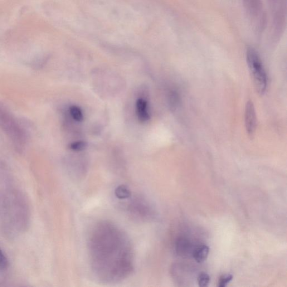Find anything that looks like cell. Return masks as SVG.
<instances>
[{
	"label": "cell",
	"instance_id": "1",
	"mask_svg": "<svg viewBox=\"0 0 287 287\" xmlns=\"http://www.w3.org/2000/svg\"><path fill=\"white\" fill-rule=\"evenodd\" d=\"M89 249L92 269L102 280H122L133 269V253L129 238L109 222H102L90 234Z\"/></svg>",
	"mask_w": 287,
	"mask_h": 287
},
{
	"label": "cell",
	"instance_id": "2",
	"mask_svg": "<svg viewBox=\"0 0 287 287\" xmlns=\"http://www.w3.org/2000/svg\"><path fill=\"white\" fill-rule=\"evenodd\" d=\"M0 128L11 140L15 147L22 149L26 143L25 131L15 117L3 105L0 104Z\"/></svg>",
	"mask_w": 287,
	"mask_h": 287
},
{
	"label": "cell",
	"instance_id": "3",
	"mask_svg": "<svg viewBox=\"0 0 287 287\" xmlns=\"http://www.w3.org/2000/svg\"><path fill=\"white\" fill-rule=\"evenodd\" d=\"M246 60L256 90L259 95H263L267 88V76L259 53L254 48H248Z\"/></svg>",
	"mask_w": 287,
	"mask_h": 287
},
{
	"label": "cell",
	"instance_id": "4",
	"mask_svg": "<svg viewBox=\"0 0 287 287\" xmlns=\"http://www.w3.org/2000/svg\"><path fill=\"white\" fill-rule=\"evenodd\" d=\"M243 6L251 25L257 32L263 31L266 17L261 0H242Z\"/></svg>",
	"mask_w": 287,
	"mask_h": 287
},
{
	"label": "cell",
	"instance_id": "5",
	"mask_svg": "<svg viewBox=\"0 0 287 287\" xmlns=\"http://www.w3.org/2000/svg\"><path fill=\"white\" fill-rule=\"evenodd\" d=\"M275 31H283L285 23L286 0H270Z\"/></svg>",
	"mask_w": 287,
	"mask_h": 287
},
{
	"label": "cell",
	"instance_id": "6",
	"mask_svg": "<svg viewBox=\"0 0 287 287\" xmlns=\"http://www.w3.org/2000/svg\"><path fill=\"white\" fill-rule=\"evenodd\" d=\"M245 123L246 132L250 138L254 137L257 126L256 115L254 105L251 101L246 105Z\"/></svg>",
	"mask_w": 287,
	"mask_h": 287
},
{
	"label": "cell",
	"instance_id": "7",
	"mask_svg": "<svg viewBox=\"0 0 287 287\" xmlns=\"http://www.w3.org/2000/svg\"><path fill=\"white\" fill-rule=\"evenodd\" d=\"M136 109H137L138 118L141 122L144 123L150 119L147 101L142 99L138 100Z\"/></svg>",
	"mask_w": 287,
	"mask_h": 287
},
{
	"label": "cell",
	"instance_id": "8",
	"mask_svg": "<svg viewBox=\"0 0 287 287\" xmlns=\"http://www.w3.org/2000/svg\"><path fill=\"white\" fill-rule=\"evenodd\" d=\"M209 248L206 245H199L193 252L194 258L198 263L205 261L209 254Z\"/></svg>",
	"mask_w": 287,
	"mask_h": 287
},
{
	"label": "cell",
	"instance_id": "9",
	"mask_svg": "<svg viewBox=\"0 0 287 287\" xmlns=\"http://www.w3.org/2000/svg\"><path fill=\"white\" fill-rule=\"evenodd\" d=\"M134 203L131 204V207L133 208V211L135 212L139 213V215L141 216H148V212H149V206L147 203H145L144 200H141V199H138V200H135Z\"/></svg>",
	"mask_w": 287,
	"mask_h": 287
},
{
	"label": "cell",
	"instance_id": "10",
	"mask_svg": "<svg viewBox=\"0 0 287 287\" xmlns=\"http://www.w3.org/2000/svg\"><path fill=\"white\" fill-rule=\"evenodd\" d=\"M115 195L117 198L120 199H126L131 197L130 189L125 185H120L115 189Z\"/></svg>",
	"mask_w": 287,
	"mask_h": 287
},
{
	"label": "cell",
	"instance_id": "11",
	"mask_svg": "<svg viewBox=\"0 0 287 287\" xmlns=\"http://www.w3.org/2000/svg\"><path fill=\"white\" fill-rule=\"evenodd\" d=\"M70 113L73 119H74L77 122H81L83 120V114H82L81 110L78 107L72 106L70 108Z\"/></svg>",
	"mask_w": 287,
	"mask_h": 287
},
{
	"label": "cell",
	"instance_id": "12",
	"mask_svg": "<svg viewBox=\"0 0 287 287\" xmlns=\"http://www.w3.org/2000/svg\"><path fill=\"white\" fill-rule=\"evenodd\" d=\"M189 250V245L188 241L179 239L177 242V251L179 255L184 254Z\"/></svg>",
	"mask_w": 287,
	"mask_h": 287
},
{
	"label": "cell",
	"instance_id": "13",
	"mask_svg": "<svg viewBox=\"0 0 287 287\" xmlns=\"http://www.w3.org/2000/svg\"><path fill=\"white\" fill-rule=\"evenodd\" d=\"M210 279V276L207 273L202 272L199 274L198 278L199 286L206 287L208 286Z\"/></svg>",
	"mask_w": 287,
	"mask_h": 287
},
{
	"label": "cell",
	"instance_id": "14",
	"mask_svg": "<svg viewBox=\"0 0 287 287\" xmlns=\"http://www.w3.org/2000/svg\"><path fill=\"white\" fill-rule=\"evenodd\" d=\"M233 278V275L230 274L222 275L219 278L218 286L219 287H226L228 283H230Z\"/></svg>",
	"mask_w": 287,
	"mask_h": 287
},
{
	"label": "cell",
	"instance_id": "15",
	"mask_svg": "<svg viewBox=\"0 0 287 287\" xmlns=\"http://www.w3.org/2000/svg\"><path fill=\"white\" fill-rule=\"evenodd\" d=\"M86 147V143L83 141H78L72 143L70 145V149L74 151H81L84 150Z\"/></svg>",
	"mask_w": 287,
	"mask_h": 287
},
{
	"label": "cell",
	"instance_id": "16",
	"mask_svg": "<svg viewBox=\"0 0 287 287\" xmlns=\"http://www.w3.org/2000/svg\"><path fill=\"white\" fill-rule=\"evenodd\" d=\"M169 102L173 108H176V107L179 102V96L176 91H172L169 95Z\"/></svg>",
	"mask_w": 287,
	"mask_h": 287
},
{
	"label": "cell",
	"instance_id": "17",
	"mask_svg": "<svg viewBox=\"0 0 287 287\" xmlns=\"http://www.w3.org/2000/svg\"><path fill=\"white\" fill-rule=\"evenodd\" d=\"M8 265V261L4 252L0 249V269L7 268Z\"/></svg>",
	"mask_w": 287,
	"mask_h": 287
}]
</instances>
